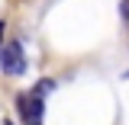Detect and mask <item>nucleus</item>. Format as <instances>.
Listing matches in <instances>:
<instances>
[{"mask_svg": "<svg viewBox=\"0 0 129 125\" xmlns=\"http://www.w3.org/2000/svg\"><path fill=\"white\" fill-rule=\"evenodd\" d=\"M119 16H123V23H129V0L119 3Z\"/></svg>", "mask_w": 129, "mask_h": 125, "instance_id": "obj_4", "label": "nucleus"}, {"mask_svg": "<svg viewBox=\"0 0 129 125\" xmlns=\"http://www.w3.org/2000/svg\"><path fill=\"white\" fill-rule=\"evenodd\" d=\"M55 90V80H39L36 83V90H32V96H39V99H45L48 93Z\"/></svg>", "mask_w": 129, "mask_h": 125, "instance_id": "obj_3", "label": "nucleus"}, {"mask_svg": "<svg viewBox=\"0 0 129 125\" xmlns=\"http://www.w3.org/2000/svg\"><path fill=\"white\" fill-rule=\"evenodd\" d=\"M16 109H19V119L26 125H42V99L32 93H19L16 96Z\"/></svg>", "mask_w": 129, "mask_h": 125, "instance_id": "obj_1", "label": "nucleus"}, {"mask_svg": "<svg viewBox=\"0 0 129 125\" xmlns=\"http://www.w3.org/2000/svg\"><path fill=\"white\" fill-rule=\"evenodd\" d=\"M0 71H3V74H13V77L26 71V58H23L19 42H10V45L0 51Z\"/></svg>", "mask_w": 129, "mask_h": 125, "instance_id": "obj_2", "label": "nucleus"}, {"mask_svg": "<svg viewBox=\"0 0 129 125\" xmlns=\"http://www.w3.org/2000/svg\"><path fill=\"white\" fill-rule=\"evenodd\" d=\"M0 39H3V23H0ZM0 45H3V42H0Z\"/></svg>", "mask_w": 129, "mask_h": 125, "instance_id": "obj_5", "label": "nucleus"}]
</instances>
